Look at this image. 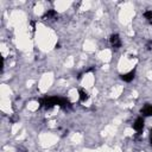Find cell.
Listing matches in <instances>:
<instances>
[{
  "instance_id": "cell-1",
  "label": "cell",
  "mask_w": 152,
  "mask_h": 152,
  "mask_svg": "<svg viewBox=\"0 0 152 152\" xmlns=\"http://www.w3.org/2000/svg\"><path fill=\"white\" fill-rule=\"evenodd\" d=\"M59 101H61V97L58 96H49V97L42 99L39 103H40V107H45L46 109H50L55 106H59Z\"/></svg>"
},
{
  "instance_id": "cell-2",
  "label": "cell",
  "mask_w": 152,
  "mask_h": 152,
  "mask_svg": "<svg viewBox=\"0 0 152 152\" xmlns=\"http://www.w3.org/2000/svg\"><path fill=\"white\" fill-rule=\"evenodd\" d=\"M144 124H145V121H144V118L142 116H139L135 121H134V124H133V128H134V131L137 132V133H141L142 132V129H144Z\"/></svg>"
},
{
  "instance_id": "cell-3",
  "label": "cell",
  "mask_w": 152,
  "mask_h": 152,
  "mask_svg": "<svg viewBox=\"0 0 152 152\" xmlns=\"http://www.w3.org/2000/svg\"><path fill=\"white\" fill-rule=\"evenodd\" d=\"M109 42H110V45H112L114 49H119V48L121 46V39H120L119 34H116V33L110 34V37H109Z\"/></svg>"
},
{
  "instance_id": "cell-4",
  "label": "cell",
  "mask_w": 152,
  "mask_h": 152,
  "mask_svg": "<svg viewBox=\"0 0 152 152\" xmlns=\"http://www.w3.org/2000/svg\"><path fill=\"white\" fill-rule=\"evenodd\" d=\"M134 76H135V70H131V71H128V72H126V74H122L120 77H121V80L125 81V82H131V81H133Z\"/></svg>"
},
{
  "instance_id": "cell-5",
  "label": "cell",
  "mask_w": 152,
  "mask_h": 152,
  "mask_svg": "<svg viewBox=\"0 0 152 152\" xmlns=\"http://www.w3.org/2000/svg\"><path fill=\"white\" fill-rule=\"evenodd\" d=\"M57 12L55 11V10H49L48 12H45L44 13V15H43V19H45V20H52V19H55V18H57Z\"/></svg>"
},
{
  "instance_id": "cell-6",
  "label": "cell",
  "mask_w": 152,
  "mask_h": 152,
  "mask_svg": "<svg viewBox=\"0 0 152 152\" xmlns=\"http://www.w3.org/2000/svg\"><path fill=\"white\" fill-rule=\"evenodd\" d=\"M141 114L144 116H152V104H146L141 108Z\"/></svg>"
},
{
  "instance_id": "cell-7",
  "label": "cell",
  "mask_w": 152,
  "mask_h": 152,
  "mask_svg": "<svg viewBox=\"0 0 152 152\" xmlns=\"http://www.w3.org/2000/svg\"><path fill=\"white\" fill-rule=\"evenodd\" d=\"M78 97H80V100L82 101V102H86V101H88L89 100V95H88V93L87 91H84V90H78Z\"/></svg>"
},
{
  "instance_id": "cell-8",
  "label": "cell",
  "mask_w": 152,
  "mask_h": 152,
  "mask_svg": "<svg viewBox=\"0 0 152 152\" xmlns=\"http://www.w3.org/2000/svg\"><path fill=\"white\" fill-rule=\"evenodd\" d=\"M144 18H145L146 20H148V21H152V11H151V10L145 11V12H144Z\"/></svg>"
},
{
  "instance_id": "cell-9",
  "label": "cell",
  "mask_w": 152,
  "mask_h": 152,
  "mask_svg": "<svg viewBox=\"0 0 152 152\" xmlns=\"http://www.w3.org/2000/svg\"><path fill=\"white\" fill-rule=\"evenodd\" d=\"M150 141H151V145H152V128L150 131Z\"/></svg>"
}]
</instances>
